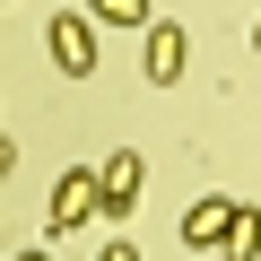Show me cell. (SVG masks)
<instances>
[{"label":"cell","mask_w":261,"mask_h":261,"mask_svg":"<svg viewBox=\"0 0 261 261\" xmlns=\"http://www.w3.org/2000/svg\"><path fill=\"white\" fill-rule=\"evenodd\" d=\"M44 44H53L61 79H96V9H87V0H79V9H61V18L44 27Z\"/></svg>","instance_id":"cell-1"},{"label":"cell","mask_w":261,"mask_h":261,"mask_svg":"<svg viewBox=\"0 0 261 261\" xmlns=\"http://www.w3.org/2000/svg\"><path fill=\"white\" fill-rule=\"evenodd\" d=\"M140 70H148V87H174V79L192 70V35H183L174 18H157V27L140 35Z\"/></svg>","instance_id":"cell-2"},{"label":"cell","mask_w":261,"mask_h":261,"mask_svg":"<svg viewBox=\"0 0 261 261\" xmlns=\"http://www.w3.org/2000/svg\"><path fill=\"white\" fill-rule=\"evenodd\" d=\"M87 218H105V166H70L53 183V226H87Z\"/></svg>","instance_id":"cell-3"},{"label":"cell","mask_w":261,"mask_h":261,"mask_svg":"<svg viewBox=\"0 0 261 261\" xmlns=\"http://www.w3.org/2000/svg\"><path fill=\"white\" fill-rule=\"evenodd\" d=\"M140 218V157H105V226H130Z\"/></svg>","instance_id":"cell-4"},{"label":"cell","mask_w":261,"mask_h":261,"mask_svg":"<svg viewBox=\"0 0 261 261\" xmlns=\"http://www.w3.org/2000/svg\"><path fill=\"white\" fill-rule=\"evenodd\" d=\"M226 226H235V200H218V192L183 209V244H192V252H209V244H226Z\"/></svg>","instance_id":"cell-5"},{"label":"cell","mask_w":261,"mask_h":261,"mask_svg":"<svg viewBox=\"0 0 261 261\" xmlns=\"http://www.w3.org/2000/svg\"><path fill=\"white\" fill-rule=\"evenodd\" d=\"M87 9H96V27H130V35L157 27V0H87Z\"/></svg>","instance_id":"cell-6"},{"label":"cell","mask_w":261,"mask_h":261,"mask_svg":"<svg viewBox=\"0 0 261 261\" xmlns=\"http://www.w3.org/2000/svg\"><path fill=\"white\" fill-rule=\"evenodd\" d=\"M226 261H261V209H244L235 200V226H226V244H218Z\"/></svg>","instance_id":"cell-7"},{"label":"cell","mask_w":261,"mask_h":261,"mask_svg":"<svg viewBox=\"0 0 261 261\" xmlns=\"http://www.w3.org/2000/svg\"><path fill=\"white\" fill-rule=\"evenodd\" d=\"M96 261H140V244H130V235H113V244H105Z\"/></svg>","instance_id":"cell-8"},{"label":"cell","mask_w":261,"mask_h":261,"mask_svg":"<svg viewBox=\"0 0 261 261\" xmlns=\"http://www.w3.org/2000/svg\"><path fill=\"white\" fill-rule=\"evenodd\" d=\"M18 261H53V252H18Z\"/></svg>","instance_id":"cell-9"},{"label":"cell","mask_w":261,"mask_h":261,"mask_svg":"<svg viewBox=\"0 0 261 261\" xmlns=\"http://www.w3.org/2000/svg\"><path fill=\"white\" fill-rule=\"evenodd\" d=\"M252 53H261V27H252Z\"/></svg>","instance_id":"cell-10"}]
</instances>
